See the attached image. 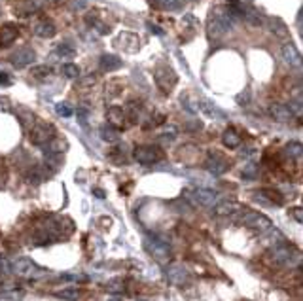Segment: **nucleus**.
Segmentation results:
<instances>
[{
    "instance_id": "nucleus-15",
    "label": "nucleus",
    "mask_w": 303,
    "mask_h": 301,
    "mask_svg": "<svg viewBox=\"0 0 303 301\" xmlns=\"http://www.w3.org/2000/svg\"><path fill=\"white\" fill-rule=\"evenodd\" d=\"M241 210V205H239L237 201H231V199H225V201H220L216 207H214V212L218 216H230V214H235Z\"/></svg>"
},
{
    "instance_id": "nucleus-37",
    "label": "nucleus",
    "mask_w": 303,
    "mask_h": 301,
    "mask_svg": "<svg viewBox=\"0 0 303 301\" xmlns=\"http://www.w3.org/2000/svg\"><path fill=\"white\" fill-rule=\"evenodd\" d=\"M2 297H6V299H21L23 294L21 292H14V294H0Z\"/></svg>"
},
{
    "instance_id": "nucleus-32",
    "label": "nucleus",
    "mask_w": 303,
    "mask_h": 301,
    "mask_svg": "<svg viewBox=\"0 0 303 301\" xmlns=\"http://www.w3.org/2000/svg\"><path fill=\"white\" fill-rule=\"evenodd\" d=\"M176 135H178L176 127H174V125H171V127H167V129H165V135L161 136V138H165V140H173Z\"/></svg>"
},
{
    "instance_id": "nucleus-31",
    "label": "nucleus",
    "mask_w": 303,
    "mask_h": 301,
    "mask_svg": "<svg viewBox=\"0 0 303 301\" xmlns=\"http://www.w3.org/2000/svg\"><path fill=\"white\" fill-rule=\"evenodd\" d=\"M61 279L63 280H74V282H86L87 280V277L86 275H76V273H70V275H63V277H61Z\"/></svg>"
},
{
    "instance_id": "nucleus-27",
    "label": "nucleus",
    "mask_w": 303,
    "mask_h": 301,
    "mask_svg": "<svg viewBox=\"0 0 303 301\" xmlns=\"http://www.w3.org/2000/svg\"><path fill=\"white\" fill-rule=\"evenodd\" d=\"M288 110H290V114H292V116L301 118V116H303V102H301V99H292V100H290Z\"/></svg>"
},
{
    "instance_id": "nucleus-34",
    "label": "nucleus",
    "mask_w": 303,
    "mask_h": 301,
    "mask_svg": "<svg viewBox=\"0 0 303 301\" xmlns=\"http://www.w3.org/2000/svg\"><path fill=\"white\" fill-rule=\"evenodd\" d=\"M290 214H292V218L296 220L297 223L303 222V216H301V207H294L292 210H290Z\"/></svg>"
},
{
    "instance_id": "nucleus-9",
    "label": "nucleus",
    "mask_w": 303,
    "mask_h": 301,
    "mask_svg": "<svg viewBox=\"0 0 303 301\" xmlns=\"http://www.w3.org/2000/svg\"><path fill=\"white\" fill-rule=\"evenodd\" d=\"M282 59H284V63L292 68H301V55H299V51L297 48L294 46L292 42H286L282 44Z\"/></svg>"
},
{
    "instance_id": "nucleus-41",
    "label": "nucleus",
    "mask_w": 303,
    "mask_h": 301,
    "mask_svg": "<svg viewBox=\"0 0 303 301\" xmlns=\"http://www.w3.org/2000/svg\"><path fill=\"white\" fill-rule=\"evenodd\" d=\"M108 301H122V299H118V297H112V299H108Z\"/></svg>"
},
{
    "instance_id": "nucleus-17",
    "label": "nucleus",
    "mask_w": 303,
    "mask_h": 301,
    "mask_svg": "<svg viewBox=\"0 0 303 301\" xmlns=\"http://www.w3.org/2000/svg\"><path fill=\"white\" fill-rule=\"evenodd\" d=\"M106 118H108L110 125H114L116 129H120V127L125 125V112L120 106H110L108 112H106Z\"/></svg>"
},
{
    "instance_id": "nucleus-35",
    "label": "nucleus",
    "mask_w": 303,
    "mask_h": 301,
    "mask_svg": "<svg viewBox=\"0 0 303 301\" xmlns=\"http://www.w3.org/2000/svg\"><path fill=\"white\" fill-rule=\"evenodd\" d=\"M78 120L82 125H87V110L86 108H78Z\"/></svg>"
},
{
    "instance_id": "nucleus-11",
    "label": "nucleus",
    "mask_w": 303,
    "mask_h": 301,
    "mask_svg": "<svg viewBox=\"0 0 303 301\" xmlns=\"http://www.w3.org/2000/svg\"><path fill=\"white\" fill-rule=\"evenodd\" d=\"M207 171L210 172V174H214V176H218V174H224L225 171H228V159L222 156V154H210L209 159H207Z\"/></svg>"
},
{
    "instance_id": "nucleus-22",
    "label": "nucleus",
    "mask_w": 303,
    "mask_h": 301,
    "mask_svg": "<svg viewBox=\"0 0 303 301\" xmlns=\"http://www.w3.org/2000/svg\"><path fill=\"white\" fill-rule=\"evenodd\" d=\"M122 59L118 57V55H110V53H104L99 61V66H101V70H118L120 66H122Z\"/></svg>"
},
{
    "instance_id": "nucleus-13",
    "label": "nucleus",
    "mask_w": 303,
    "mask_h": 301,
    "mask_svg": "<svg viewBox=\"0 0 303 301\" xmlns=\"http://www.w3.org/2000/svg\"><path fill=\"white\" fill-rule=\"evenodd\" d=\"M197 110H199L203 116H207V118H218V120H222V118H224L222 110L216 108L212 102H210V100H207V99L197 100Z\"/></svg>"
},
{
    "instance_id": "nucleus-20",
    "label": "nucleus",
    "mask_w": 303,
    "mask_h": 301,
    "mask_svg": "<svg viewBox=\"0 0 303 301\" xmlns=\"http://www.w3.org/2000/svg\"><path fill=\"white\" fill-rule=\"evenodd\" d=\"M34 34L40 36V38H53L55 36V32H57V29H55V25L51 21H48V19H44V21H38L36 25H34Z\"/></svg>"
},
{
    "instance_id": "nucleus-8",
    "label": "nucleus",
    "mask_w": 303,
    "mask_h": 301,
    "mask_svg": "<svg viewBox=\"0 0 303 301\" xmlns=\"http://www.w3.org/2000/svg\"><path fill=\"white\" fill-rule=\"evenodd\" d=\"M144 246L146 250L150 252L156 259H159V261H165L169 258V244L159 241V239H148L144 243Z\"/></svg>"
},
{
    "instance_id": "nucleus-1",
    "label": "nucleus",
    "mask_w": 303,
    "mask_h": 301,
    "mask_svg": "<svg viewBox=\"0 0 303 301\" xmlns=\"http://www.w3.org/2000/svg\"><path fill=\"white\" fill-rule=\"evenodd\" d=\"M10 271H14L17 277H23V279H40L46 275L42 267H38L32 259L29 258H17L12 261L10 266Z\"/></svg>"
},
{
    "instance_id": "nucleus-38",
    "label": "nucleus",
    "mask_w": 303,
    "mask_h": 301,
    "mask_svg": "<svg viewBox=\"0 0 303 301\" xmlns=\"http://www.w3.org/2000/svg\"><path fill=\"white\" fill-rule=\"evenodd\" d=\"M150 30L154 32V34H163V30L159 29L158 25H154V23H150Z\"/></svg>"
},
{
    "instance_id": "nucleus-12",
    "label": "nucleus",
    "mask_w": 303,
    "mask_h": 301,
    "mask_svg": "<svg viewBox=\"0 0 303 301\" xmlns=\"http://www.w3.org/2000/svg\"><path fill=\"white\" fill-rule=\"evenodd\" d=\"M17 34H19V30H17V27L15 25H2L0 27V48H8V46H12L14 44V40L17 38Z\"/></svg>"
},
{
    "instance_id": "nucleus-29",
    "label": "nucleus",
    "mask_w": 303,
    "mask_h": 301,
    "mask_svg": "<svg viewBox=\"0 0 303 301\" xmlns=\"http://www.w3.org/2000/svg\"><path fill=\"white\" fill-rule=\"evenodd\" d=\"M55 112H57L61 118H70V116L74 114L72 108L68 106V104H63V102H59L57 106H55Z\"/></svg>"
},
{
    "instance_id": "nucleus-6",
    "label": "nucleus",
    "mask_w": 303,
    "mask_h": 301,
    "mask_svg": "<svg viewBox=\"0 0 303 301\" xmlns=\"http://www.w3.org/2000/svg\"><path fill=\"white\" fill-rule=\"evenodd\" d=\"M188 197L194 201L195 205H201V207H212L216 203V192L207 190V187H197L192 190L188 194Z\"/></svg>"
},
{
    "instance_id": "nucleus-28",
    "label": "nucleus",
    "mask_w": 303,
    "mask_h": 301,
    "mask_svg": "<svg viewBox=\"0 0 303 301\" xmlns=\"http://www.w3.org/2000/svg\"><path fill=\"white\" fill-rule=\"evenodd\" d=\"M286 154L292 158H301V144L299 142H288L286 144Z\"/></svg>"
},
{
    "instance_id": "nucleus-40",
    "label": "nucleus",
    "mask_w": 303,
    "mask_h": 301,
    "mask_svg": "<svg viewBox=\"0 0 303 301\" xmlns=\"http://www.w3.org/2000/svg\"><path fill=\"white\" fill-rule=\"evenodd\" d=\"M95 195H97L99 199H102V197H104V194H102V190H95Z\"/></svg>"
},
{
    "instance_id": "nucleus-23",
    "label": "nucleus",
    "mask_w": 303,
    "mask_h": 301,
    "mask_svg": "<svg viewBox=\"0 0 303 301\" xmlns=\"http://www.w3.org/2000/svg\"><path fill=\"white\" fill-rule=\"evenodd\" d=\"M222 142L228 148H239L241 146V135L235 129H225L222 135Z\"/></svg>"
},
{
    "instance_id": "nucleus-3",
    "label": "nucleus",
    "mask_w": 303,
    "mask_h": 301,
    "mask_svg": "<svg viewBox=\"0 0 303 301\" xmlns=\"http://www.w3.org/2000/svg\"><path fill=\"white\" fill-rule=\"evenodd\" d=\"M154 78H156V84H158V87L163 91V93H171V91L174 89V86H176V82H178L176 72L167 65L158 66L156 72H154Z\"/></svg>"
},
{
    "instance_id": "nucleus-10",
    "label": "nucleus",
    "mask_w": 303,
    "mask_h": 301,
    "mask_svg": "<svg viewBox=\"0 0 303 301\" xmlns=\"http://www.w3.org/2000/svg\"><path fill=\"white\" fill-rule=\"evenodd\" d=\"M34 59H36V53L34 50H30V48H21V50H17L15 53H12V65L17 66V68H23V66H29L30 63H34Z\"/></svg>"
},
{
    "instance_id": "nucleus-7",
    "label": "nucleus",
    "mask_w": 303,
    "mask_h": 301,
    "mask_svg": "<svg viewBox=\"0 0 303 301\" xmlns=\"http://www.w3.org/2000/svg\"><path fill=\"white\" fill-rule=\"evenodd\" d=\"M167 280L174 284V286H182L184 282H188L190 280V273L188 269L180 264H171V266L167 267Z\"/></svg>"
},
{
    "instance_id": "nucleus-33",
    "label": "nucleus",
    "mask_w": 303,
    "mask_h": 301,
    "mask_svg": "<svg viewBox=\"0 0 303 301\" xmlns=\"http://www.w3.org/2000/svg\"><path fill=\"white\" fill-rule=\"evenodd\" d=\"M158 6H163V8H176L178 6V0H154Z\"/></svg>"
},
{
    "instance_id": "nucleus-36",
    "label": "nucleus",
    "mask_w": 303,
    "mask_h": 301,
    "mask_svg": "<svg viewBox=\"0 0 303 301\" xmlns=\"http://www.w3.org/2000/svg\"><path fill=\"white\" fill-rule=\"evenodd\" d=\"M32 74H34V76H38V78H40V76H48V74H50V68H48V66H38V68L32 72Z\"/></svg>"
},
{
    "instance_id": "nucleus-21",
    "label": "nucleus",
    "mask_w": 303,
    "mask_h": 301,
    "mask_svg": "<svg viewBox=\"0 0 303 301\" xmlns=\"http://www.w3.org/2000/svg\"><path fill=\"white\" fill-rule=\"evenodd\" d=\"M241 17L245 19L246 23H250L252 27H260L261 23L266 21V17L258 12V10H252V8H243V14H241Z\"/></svg>"
},
{
    "instance_id": "nucleus-24",
    "label": "nucleus",
    "mask_w": 303,
    "mask_h": 301,
    "mask_svg": "<svg viewBox=\"0 0 303 301\" xmlns=\"http://www.w3.org/2000/svg\"><path fill=\"white\" fill-rule=\"evenodd\" d=\"M101 136L102 140H106V142H118L120 140V131L108 123V125H104L101 129Z\"/></svg>"
},
{
    "instance_id": "nucleus-18",
    "label": "nucleus",
    "mask_w": 303,
    "mask_h": 301,
    "mask_svg": "<svg viewBox=\"0 0 303 301\" xmlns=\"http://www.w3.org/2000/svg\"><path fill=\"white\" fill-rule=\"evenodd\" d=\"M269 114H271V118H273L275 122H279V123H288L290 120H292V114H290L288 106H282V104H271Z\"/></svg>"
},
{
    "instance_id": "nucleus-25",
    "label": "nucleus",
    "mask_w": 303,
    "mask_h": 301,
    "mask_svg": "<svg viewBox=\"0 0 303 301\" xmlns=\"http://www.w3.org/2000/svg\"><path fill=\"white\" fill-rule=\"evenodd\" d=\"M55 297H61V299H66V301H76L80 297V290L78 288H63V290H55Z\"/></svg>"
},
{
    "instance_id": "nucleus-19",
    "label": "nucleus",
    "mask_w": 303,
    "mask_h": 301,
    "mask_svg": "<svg viewBox=\"0 0 303 301\" xmlns=\"http://www.w3.org/2000/svg\"><path fill=\"white\" fill-rule=\"evenodd\" d=\"M273 258L277 264H282V266H292L294 264V256H292V250L288 246H277L273 250Z\"/></svg>"
},
{
    "instance_id": "nucleus-26",
    "label": "nucleus",
    "mask_w": 303,
    "mask_h": 301,
    "mask_svg": "<svg viewBox=\"0 0 303 301\" xmlns=\"http://www.w3.org/2000/svg\"><path fill=\"white\" fill-rule=\"evenodd\" d=\"M61 70H63V76H65V78L74 80L80 76V68H78V65H74V63H66V65H63Z\"/></svg>"
},
{
    "instance_id": "nucleus-16",
    "label": "nucleus",
    "mask_w": 303,
    "mask_h": 301,
    "mask_svg": "<svg viewBox=\"0 0 303 301\" xmlns=\"http://www.w3.org/2000/svg\"><path fill=\"white\" fill-rule=\"evenodd\" d=\"M267 27H269V30H271V34H275L277 38H282V40L288 38V27H286L281 19L269 17V19H267Z\"/></svg>"
},
{
    "instance_id": "nucleus-4",
    "label": "nucleus",
    "mask_w": 303,
    "mask_h": 301,
    "mask_svg": "<svg viewBox=\"0 0 303 301\" xmlns=\"http://www.w3.org/2000/svg\"><path fill=\"white\" fill-rule=\"evenodd\" d=\"M243 222L252 228L254 231H269L273 225H271V220L267 216L260 214V212H254V210H245L243 214Z\"/></svg>"
},
{
    "instance_id": "nucleus-5",
    "label": "nucleus",
    "mask_w": 303,
    "mask_h": 301,
    "mask_svg": "<svg viewBox=\"0 0 303 301\" xmlns=\"http://www.w3.org/2000/svg\"><path fill=\"white\" fill-rule=\"evenodd\" d=\"M29 136H30V142H34L36 146H44V144H48L51 138H53V131H51V125L38 122L30 127Z\"/></svg>"
},
{
    "instance_id": "nucleus-14",
    "label": "nucleus",
    "mask_w": 303,
    "mask_h": 301,
    "mask_svg": "<svg viewBox=\"0 0 303 301\" xmlns=\"http://www.w3.org/2000/svg\"><path fill=\"white\" fill-rule=\"evenodd\" d=\"M38 6H40L38 0H19L14 6V12L15 15H19V17H27V15L34 14Z\"/></svg>"
},
{
    "instance_id": "nucleus-39",
    "label": "nucleus",
    "mask_w": 303,
    "mask_h": 301,
    "mask_svg": "<svg viewBox=\"0 0 303 301\" xmlns=\"http://www.w3.org/2000/svg\"><path fill=\"white\" fill-rule=\"evenodd\" d=\"M0 84H10V76L8 74H4V72H0Z\"/></svg>"
},
{
    "instance_id": "nucleus-30",
    "label": "nucleus",
    "mask_w": 303,
    "mask_h": 301,
    "mask_svg": "<svg viewBox=\"0 0 303 301\" xmlns=\"http://www.w3.org/2000/svg\"><path fill=\"white\" fill-rule=\"evenodd\" d=\"M59 53H61L63 57H74V55H76L74 48L68 46V44H61V46H59Z\"/></svg>"
},
{
    "instance_id": "nucleus-2",
    "label": "nucleus",
    "mask_w": 303,
    "mask_h": 301,
    "mask_svg": "<svg viewBox=\"0 0 303 301\" xmlns=\"http://www.w3.org/2000/svg\"><path fill=\"white\" fill-rule=\"evenodd\" d=\"M163 150L159 146H152V144H142V146H137L135 152H133V158L135 161L142 163V165H154V163H159L163 159Z\"/></svg>"
}]
</instances>
